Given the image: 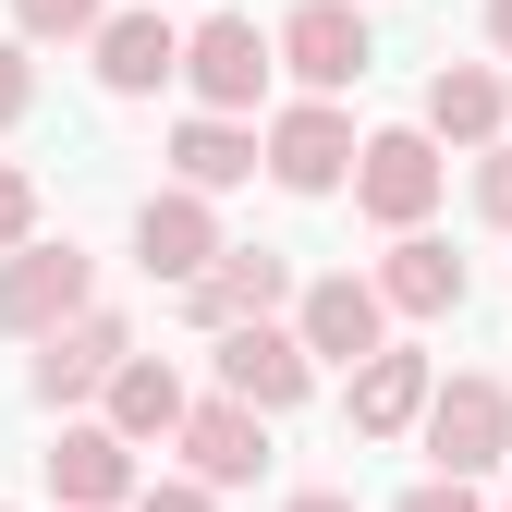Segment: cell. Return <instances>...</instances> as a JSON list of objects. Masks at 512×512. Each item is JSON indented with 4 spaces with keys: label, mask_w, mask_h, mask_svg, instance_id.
Here are the masks:
<instances>
[{
    "label": "cell",
    "mask_w": 512,
    "mask_h": 512,
    "mask_svg": "<svg viewBox=\"0 0 512 512\" xmlns=\"http://www.w3.org/2000/svg\"><path fill=\"white\" fill-rule=\"evenodd\" d=\"M366 281H378V305H391V317H452V305H464V256L439 244V232H403Z\"/></svg>",
    "instance_id": "cell-18"
},
{
    "label": "cell",
    "mask_w": 512,
    "mask_h": 512,
    "mask_svg": "<svg viewBox=\"0 0 512 512\" xmlns=\"http://www.w3.org/2000/svg\"><path fill=\"white\" fill-rule=\"evenodd\" d=\"M171 452H183V476H196V488H256V464H269V415H256V403H196V415H183V439H171Z\"/></svg>",
    "instance_id": "cell-12"
},
{
    "label": "cell",
    "mask_w": 512,
    "mask_h": 512,
    "mask_svg": "<svg viewBox=\"0 0 512 512\" xmlns=\"http://www.w3.org/2000/svg\"><path fill=\"white\" fill-rule=\"evenodd\" d=\"M25 244H37V171L0 159V256H25Z\"/></svg>",
    "instance_id": "cell-21"
},
{
    "label": "cell",
    "mask_w": 512,
    "mask_h": 512,
    "mask_svg": "<svg viewBox=\"0 0 512 512\" xmlns=\"http://www.w3.org/2000/svg\"><path fill=\"white\" fill-rule=\"evenodd\" d=\"M74 317H98V256L86 244L0 256V330H13V342H49V330H74Z\"/></svg>",
    "instance_id": "cell-1"
},
{
    "label": "cell",
    "mask_w": 512,
    "mask_h": 512,
    "mask_svg": "<svg viewBox=\"0 0 512 512\" xmlns=\"http://www.w3.org/2000/svg\"><path fill=\"white\" fill-rule=\"evenodd\" d=\"M427 135L439 147H512V86L488 74V61H439V74H427Z\"/></svg>",
    "instance_id": "cell-14"
},
{
    "label": "cell",
    "mask_w": 512,
    "mask_h": 512,
    "mask_svg": "<svg viewBox=\"0 0 512 512\" xmlns=\"http://www.w3.org/2000/svg\"><path fill=\"white\" fill-rule=\"evenodd\" d=\"M354 208H366L378 232H427V208H439V135H427V122L366 135V159H354Z\"/></svg>",
    "instance_id": "cell-7"
},
{
    "label": "cell",
    "mask_w": 512,
    "mask_h": 512,
    "mask_svg": "<svg viewBox=\"0 0 512 512\" xmlns=\"http://www.w3.org/2000/svg\"><path fill=\"white\" fill-rule=\"evenodd\" d=\"M488 49H500V61H512V0H488Z\"/></svg>",
    "instance_id": "cell-27"
},
{
    "label": "cell",
    "mask_w": 512,
    "mask_h": 512,
    "mask_svg": "<svg viewBox=\"0 0 512 512\" xmlns=\"http://www.w3.org/2000/svg\"><path fill=\"white\" fill-rule=\"evenodd\" d=\"M281 37V74L305 86V98H342V86H366V0H293V13L269 25Z\"/></svg>",
    "instance_id": "cell-4"
},
{
    "label": "cell",
    "mask_w": 512,
    "mask_h": 512,
    "mask_svg": "<svg viewBox=\"0 0 512 512\" xmlns=\"http://www.w3.org/2000/svg\"><path fill=\"white\" fill-rule=\"evenodd\" d=\"M476 220H488V232H512V147H488V159H476Z\"/></svg>",
    "instance_id": "cell-23"
},
{
    "label": "cell",
    "mask_w": 512,
    "mask_h": 512,
    "mask_svg": "<svg viewBox=\"0 0 512 512\" xmlns=\"http://www.w3.org/2000/svg\"><path fill=\"white\" fill-rule=\"evenodd\" d=\"M293 293H305V281H293V256H281V244H232L220 269L183 293V317H196V330L220 342V330H256V317H281Z\"/></svg>",
    "instance_id": "cell-9"
},
{
    "label": "cell",
    "mask_w": 512,
    "mask_h": 512,
    "mask_svg": "<svg viewBox=\"0 0 512 512\" xmlns=\"http://www.w3.org/2000/svg\"><path fill=\"white\" fill-rule=\"evenodd\" d=\"M171 74H183V25L171 13H110L98 25V86L110 98H159Z\"/></svg>",
    "instance_id": "cell-17"
},
{
    "label": "cell",
    "mask_w": 512,
    "mask_h": 512,
    "mask_svg": "<svg viewBox=\"0 0 512 512\" xmlns=\"http://www.w3.org/2000/svg\"><path fill=\"white\" fill-rule=\"evenodd\" d=\"M122 366H135V330H122V317L98 305V317H74V330H49V342H37V366H25V391H37L49 415H74L86 391L110 403V378H122Z\"/></svg>",
    "instance_id": "cell-8"
},
{
    "label": "cell",
    "mask_w": 512,
    "mask_h": 512,
    "mask_svg": "<svg viewBox=\"0 0 512 512\" xmlns=\"http://www.w3.org/2000/svg\"><path fill=\"white\" fill-rule=\"evenodd\" d=\"M256 171H269V135H256V122H220V110L171 122V183L183 196H232V183H256Z\"/></svg>",
    "instance_id": "cell-13"
},
{
    "label": "cell",
    "mask_w": 512,
    "mask_h": 512,
    "mask_svg": "<svg viewBox=\"0 0 512 512\" xmlns=\"http://www.w3.org/2000/svg\"><path fill=\"white\" fill-rule=\"evenodd\" d=\"M183 415H196V391H183V366H171V354H135V366L110 378V415H98V427H122V439L147 452V439H183Z\"/></svg>",
    "instance_id": "cell-19"
},
{
    "label": "cell",
    "mask_w": 512,
    "mask_h": 512,
    "mask_svg": "<svg viewBox=\"0 0 512 512\" xmlns=\"http://www.w3.org/2000/svg\"><path fill=\"white\" fill-rule=\"evenodd\" d=\"M281 512H354V488H293Z\"/></svg>",
    "instance_id": "cell-26"
},
{
    "label": "cell",
    "mask_w": 512,
    "mask_h": 512,
    "mask_svg": "<svg viewBox=\"0 0 512 512\" xmlns=\"http://www.w3.org/2000/svg\"><path fill=\"white\" fill-rule=\"evenodd\" d=\"M220 391H232V403H256V415H293V403L317 391V354L281 330V317H256V330H220Z\"/></svg>",
    "instance_id": "cell-11"
},
{
    "label": "cell",
    "mask_w": 512,
    "mask_h": 512,
    "mask_svg": "<svg viewBox=\"0 0 512 512\" xmlns=\"http://www.w3.org/2000/svg\"><path fill=\"white\" fill-rule=\"evenodd\" d=\"M293 342H305L317 366H378V354H391V305H378L366 269H330V281L293 293Z\"/></svg>",
    "instance_id": "cell-6"
},
{
    "label": "cell",
    "mask_w": 512,
    "mask_h": 512,
    "mask_svg": "<svg viewBox=\"0 0 512 512\" xmlns=\"http://www.w3.org/2000/svg\"><path fill=\"white\" fill-rule=\"evenodd\" d=\"M415 439H427V464H439V476H464V488H476L488 464H512V391H500V378H476V366H464V378H439V403H427Z\"/></svg>",
    "instance_id": "cell-2"
},
{
    "label": "cell",
    "mask_w": 512,
    "mask_h": 512,
    "mask_svg": "<svg viewBox=\"0 0 512 512\" xmlns=\"http://www.w3.org/2000/svg\"><path fill=\"white\" fill-rule=\"evenodd\" d=\"M391 512H488V500H476V488H464V476H427V488H403V500H391Z\"/></svg>",
    "instance_id": "cell-25"
},
{
    "label": "cell",
    "mask_w": 512,
    "mask_h": 512,
    "mask_svg": "<svg viewBox=\"0 0 512 512\" xmlns=\"http://www.w3.org/2000/svg\"><path fill=\"white\" fill-rule=\"evenodd\" d=\"M427 403H439V366L415 354V342H391V354H378V366H354V439H415L427 427Z\"/></svg>",
    "instance_id": "cell-15"
},
{
    "label": "cell",
    "mask_w": 512,
    "mask_h": 512,
    "mask_svg": "<svg viewBox=\"0 0 512 512\" xmlns=\"http://www.w3.org/2000/svg\"><path fill=\"white\" fill-rule=\"evenodd\" d=\"M269 74H281V37L244 25V13H208L196 37H183V86H196V110H220V122H244L256 98H269Z\"/></svg>",
    "instance_id": "cell-3"
},
{
    "label": "cell",
    "mask_w": 512,
    "mask_h": 512,
    "mask_svg": "<svg viewBox=\"0 0 512 512\" xmlns=\"http://www.w3.org/2000/svg\"><path fill=\"white\" fill-rule=\"evenodd\" d=\"M135 512H220V488H196V476H147Z\"/></svg>",
    "instance_id": "cell-24"
},
{
    "label": "cell",
    "mask_w": 512,
    "mask_h": 512,
    "mask_svg": "<svg viewBox=\"0 0 512 512\" xmlns=\"http://www.w3.org/2000/svg\"><path fill=\"white\" fill-rule=\"evenodd\" d=\"M37 110V61H25V37H0V135Z\"/></svg>",
    "instance_id": "cell-22"
},
{
    "label": "cell",
    "mask_w": 512,
    "mask_h": 512,
    "mask_svg": "<svg viewBox=\"0 0 512 512\" xmlns=\"http://www.w3.org/2000/svg\"><path fill=\"white\" fill-rule=\"evenodd\" d=\"M135 256H147V281H171V293H196L208 269H220V208L208 196H183V183H159V196L135 208Z\"/></svg>",
    "instance_id": "cell-10"
},
{
    "label": "cell",
    "mask_w": 512,
    "mask_h": 512,
    "mask_svg": "<svg viewBox=\"0 0 512 512\" xmlns=\"http://www.w3.org/2000/svg\"><path fill=\"white\" fill-rule=\"evenodd\" d=\"M49 488H61V512H122V500H147V488H135V439H122V427H61Z\"/></svg>",
    "instance_id": "cell-16"
},
{
    "label": "cell",
    "mask_w": 512,
    "mask_h": 512,
    "mask_svg": "<svg viewBox=\"0 0 512 512\" xmlns=\"http://www.w3.org/2000/svg\"><path fill=\"white\" fill-rule=\"evenodd\" d=\"M98 25H110V0H13V37H25V49H49V37H61V49H74V37L98 49Z\"/></svg>",
    "instance_id": "cell-20"
},
{
    "label": "cell",
    "mask_w": 512,
    "mask_h": 512,
    "mask_svg": "<svg viewBox=\"0 0 512 512\" xmlns=\"http://www.w3.org/2000/svg\"><path fill=\"white\" fill-rule=\"evenodd\" d=\"M354 159H366V135L342 122V98H293V110H269V183H281V196H342Z\"/></svg>",
    "instance_id": "cell-5"
}]
</instances>
